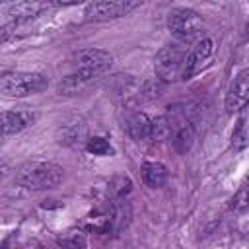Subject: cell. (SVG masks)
Here are the masks:
<instances>
[{
	"instance_id": "cell-1",
	"label": "cell",
	"mask_w": 249,
	"mask_h": 249,
	"mask_svg": "<svg viewBox=\"0 0 249 249\" xmlns=\"http://www.w3.org/2000/svg\"><path fill=\"white\" fill-rule=\"evenodd\" d=\"M64 169L51 161H27L18 171L14 181L29 191H47L60 185Z\"/></svg>"
},
{
	"instance_id": "cell-2",
	"label": "cell",
	"mask_w": 249,
	"mask_h": 249,
	"mask_svg": "<svg viewBox=\"0 0 249 249\" xmlns=\"http://www.w3.org/2000/svg\"><path fill=\"white\" fill-rule=\"evenodd\" d=\"M165 121L169 124V138L173 148L179 154H187L195 142V121L191 117V111L183 103L169 105L165 111Z\"/></svg>"
},
{
	"instance_id": "cell-3",
	"label": "cell",
	"mask_w": 249,
	"mask_h": 249,
	"mask_svg": "<svg viewBox=\"0 0 249 249\" xmlns=\"http://www.w3.org/2000/svg\"><path fill=\"white\" fill-rule=\"evenodd\" d=\"M49 80L39 72H23V70H8L0 74V93L8 97H27L45 91Z\"/></svg>"
},
{
	"instance_id": "cell-4",
	"label": "cell",
	"mask_w": 249,
	"mask_h": 249,
	"mask_svg": "<svg viewBox=\"0 0 249 249\" xmlns=\"http://www.w3.org/2000/svg\"><path fill=\"white\" fill-rule=\"evenodd\" d=\"M189 49L183 43H169L161 47L154 58V72L160 82H177L183 76Z\"/></svg>"
},
{
	"instance_id": "cell-5",
	"label": "cell",
	"mask_w": 249,
	"mask_h": 249,
	"mask_svg": "<svg viewBox=\"0 0 249 249\" xmlns=\"http://www.w3.org/2000/svg\"><path fill=\"white\" fill-rule=\"evenodd\" d=\"M72 66L74 72L89 76V78H99L113 66V54L105 49H82L72 54Z\"/></svg>"
},
{
	"instance_id": "cell-6",
	"label": "cell",
	"mask_w": 249,
	"mask_h": 249,
	"mask_svg": "<svg viewBox=\"0 0 249 249\" xmlns=\"http://www.w3.org/2000/svg\"><path fill=\"white\" fill-rule=\"evenodd\" d=\"M167 27L181 39H193L204 29L202 16L191 8H175L167 16Z\"/></svg>"
},
{
	"instance_id": "cell-7",
	"label": "cell",
	"mask_w": 249,
	"mask_h": 249,
	"mask_svg": "<svg viewBox=\"0 0 249 249\" xmlns=\"http://www.w3.org/2000/svg\"><path fill=\"white\" fill-rule=\"evenodd\" d=\"M140 2H91L84 10V19L86 21H107V19H117L123 16H128L132 10H136Z\"/></svg>"
},
{
	"instance_id": "cell-8",
	"label": "cell",
	"mask_w": 249,
	"mask_h": 249,
	"mask_svg": "<svg viewBox=\"0 0 249 249\" xmlns=\"http://www.w3.org/2000/svg\"><path fill=\"white\" fill-rule=\"evenodd\" d=\"M56 142L68 148H84L88 142V124L82 117H68L56 128Z\"/></svg>"
},
{
	"instance_id": "cell-9",
	"label": "cell",
	"mask_w": 249,
	"mask_h": 249,
	"mask_svg": "<svg viewBox=\"0 0 249 249\" xmlns=\"http://www.w3.org/2000/svg\"><path fill=\"white\" fill-rule=\"evenodd\" d=\"M249 72L243 68L239 70L230 88H228V93H226V111L228 113H235V111H241L245 109L247 105V97H249Z\"/></svg>"
},
{
	"instance_id": "cell-10",
	"label": "cell",
	"mask_w": 249,
	"mask_h": 249,
	"mask_svg": "<svg viewBox=\"0 0 249 249\" xmlns=\"http://www.w3.org/2000/svg\"><path fill=\"white\" fill-rule=\"evenodd\" d=\"M212 51H214L212 39H200L195 47H191L189 53H187V60H185L181 80H191L193 76H196L202 70V66L206 64V60L210 58Z\"/></svg>"
},
{
	"instance_id": "cell-11",
	"label": "cell",
	"mask_w": 249,
	"mask_h": 249,
	"mask_svg": "<svg viewBox=\"0 0 249 249\" xmlns=\"http://www.w3.org/2000/svg\"><path fill=\"white\" fill-rule=\"evenodd\" d=\"M150 126H152V119L146 113L136 111V109H128L124 113L123 128L126 130V134L132 140H136V142L150 140Z\"/></svg>"
},
{
	"instance_id": "cell-12",
	"label": "cell",
	"mask_w": 249,
	"mask_h": 249,
	"mask_svg": "<svg viewBox=\"0 0 249 249\" xmlns=\"http://www.w3.org/2000/svg\"><path fill=\"white\" fill-rule=\"evenodd\" d=\"M35 121V115L29 111H2L0 113V138L18 134Z\"/></svg>"
},
{
	"instance_id": "cell-13",
	"label": "cell",
	"mask_w": 249,
	"mask_h": 249,
	"mask_svg": "<svg viewBox=\"0 0 249 249\" xmlns=\"http://www.w3.org/2000/svg\"><path fill=\"white\" fill-rule=\"evenodd\" d=\"M51 8H53V2H16V4L8 6L6 14L14 21H29V19L41 16L43 12H49Z\"/></svg>"
},
{
	"instance_id": "cell-14",
	"label": "cell",
	"mask_w": 249,
	"mask_h": 249,
	"mask_svg": "<svg viewBox=\"0 0 249 249\" xmlns=\"http://www.w3.org/2000/svg\"><path fill=\"white\" fill-rule=\"evenodd\" d=\"M93 80L95 78H89V76L74 72V74H70V76H66V78H62L58 82L56 91H58V95H80L93 84Z\"/></svg>"
},
{
	"instance_id": "cell-15",
	"label": "cell",
	"mask_w": 249,
	"mask_h": 249,
	"mask_svg": "<svg viewBox=\"0 0 249 249\" xmlns=\"http://www.w3.org/2000/svg\"><path fill=\"white\" fill-rule=\"evenodd\" d=\"M140 175L146 187L150 189H160L167 181V167L160 161H144L140 167Z\"/></svg>"
},
{
	"instance_id": "cell-16",
	"label": "cell",
	"mask_w": 249,
	"mask_h": 249,
	"mask_svg": "<svg viewBox=\"0 0 249 249\" xmlns=\"http://www.w3.org/2000/svg\"><path fill=\"white\" fill-rule=\"evenodd\" d=\"M132 189V181L126 175H117L107 183L105 189V198L103 200H113V198H124Z\"/></svg>"
},
{
	"instance_id": "cell-17",
	"label": "cell",
	"mask_w": 249,
	"mask_h": 249,
	"mask_svg": "<svg viewBox=\"0 0 249 249\" xmlns=\"http://www.w3.org/2000/svg\"><path fill=\"white\" fill-rule=\"evenodd\" d=\"M56 245L62 249H88V237L84 230H68L56 237Z\"/></svg>"
},
{
	"instance_id": "cell-18",
	"label": "cell",
	"mask_w": 249,
	"mask_h": 249,
	"mask_svg": "<svg viewBox=\"0 0 249 249\" xmlns=\"http://www.w3.org/2000/svg\"><path fill=\"white\" fill-rule=\"evenodd\" d=\"M247 144H249L247 115L243 113V115L237 119L235 126H233V132H231V148H233L235 152H241V150H245V148H247Z\"/></svg>"
},
{
	"instance_id": "cell-19",
	"label": "cell",
	"mask_w": 249,
	"mask_h": 249,
	"mask_svg": "<svg viewBox=\"0 0 249 249\" xmlns=\"http://www.w3.org/2000/svg\"><path fill=\"white\" fill-rule=\"evenodd\" d=\"M84 148H86V152H89L93 156H113L115 154V148L103 136H89Z\"/></svg>"
},
{
	"instance_id": "cell-20",
	"label": "cell",
	"mask_w": 249,
	"mask_h": 249,
	"mask_svg": "<svg viewBox=\"0 0 249 249\" xmlns=\"http://www.w3.org/2000/svg\"><path fill=\"white\" fill-rule=\"evenodd\" d=\"M169 138V124L165 121V117H156L152 119V126H150V140L154 142H161Z\"/></svg>"
},
{
	"instance_id": "cell-21",
	"label": "cell",
	"mask_w": 249,
	"mask_h": 249,
	"mask_svg": "<svg viewBox=\"0 0 249 249\" xmlns=\"http://www.w3.org/2000/svg\"><path fill=\"white\" fill-rule=\"evenodd\" d=\"M231 208L237 210V212H243V210L247 208V189H245V185H241L239 191L233 195V198H231Z\"/></svg>"
},
{
	"instance_id": "cell-22",
	"label": "cell",
	"mask_w": 249,
	"mask_h": 249,
	"mask_svg": "<svg viewBox=\"0 0 249 249\" xmlns=\"http://www.w3.org/2000/svg\"><path fill=\"white\" fill-rule=\"evenodd\" d=\"M6 37H8V31H6V27H2V25H0V43H4V41H6Z\"/></svg>"
},
{
	"instance_id": "cell-23",
	"label": "cell",
	"mask_w": 249,
	"mask_h": 249,
	"mask_svg": "<svg viewBox=\"0 0 249 249\" xmlns=\"http://www.w3.org/2000/svg\"><path fill=\"white\" fill-rule=\"evenodd\" d=\"M4 171H6V167H4V165H0V179L4 177Z\"/></svg>"
}]
</instances>
